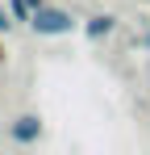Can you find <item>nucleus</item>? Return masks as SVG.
<instances>
[{
	"instance_id": "1",
	"label": "nucleus",
	"mask_w": 150,
	"mask_h": 155,
	"mask_svg": "<svg viewBox=\"0 0 150 155\" xmlns=\"http://www.w3.org/2000/svg\"><path fill=\"white\" fill-rule=\"evenodd\" d=\"M75 25H79V17H75L71 8H54V4L33 8V17H29V29H33L38 38H63V34H71Z\"/></svg>"
},
{
	"instance_id": "2",
	"label": "nucleus",
	"mask_w": 150,
	"mask_h": 155,
	"mask_svg": "<svg viewBox=\"0 0 150 155\" xmlns=\"http://www.w3.org/2000/svg\"><path fill=\"white\" fill-rule=\"evenodd\" d=\"M8 143L13 147H38L42 143V134H46V126H42V113H33V109H25V113H17L13 122H8Z\"/></svg>"
},
{
	"instance_id": "3",
	"label": "nucleus",
	"mask_w": 150,
	"mask_h": 155,
	"mask_svg": "<svg viewBox=\"0 0 150 155\" xmlns=\"http://www.w3.org/2000/svg\"><path fill=\"white\" fill-rule=\"evenodd\" d=\"M117 25H121L117 13H92V17L83 21V38H88V42H104V38L117 34Z\"/></svg>"
},
{
	"instance_id": "4",
	"label": "nucleus",
	"mask_w": 150,
	"mask_h": 155,
	"mask_svg": "<svg viewBox=\"0 0 150 155\" xmlns=\"http://www.w3.org/2000/svg\"><path fill=\"white\" fill-rule=\"evenodd\" d=\"M8 13H13V21H17V25H29V17H33L29 0H8Z\"/></svg>"
},
{
	"instance_id": "5",
	"label": "nucleus",
	"mask_w": 150,
	"mask_h": 155,
	"mask_svg": "<svg viewBox=\"0 0 150 155\" xmlns=\"http://www.w3.org/2000/svg\"><path fill=\"white\" fill-rule=\"evenodd\" d=\"M13 29H17V21H13V13H8V4H0V38L13 34Z\"/></svg>"
},
{
	"instance_id": "6",
	"label": "nucleus",
	"mask_w": 150,
	"mask_h": 155,
	"mask_svg": "<svg viewBox=\"0 0 150 155\" xmlns=\"http://www.w3.org/2000/svg\"><path fill=\"white\" fill-rule=\"evenodd\" d=\"M42 4H46V0H29V8H42Z\"/></svg>"
},
{
	"instance_id": "7",
	"label": "nucleus",
	"mask_w": 150,
	"mask_h": 155,
	"mask_svg": "<svg viewBox=\"0 0 150 155\" xmlns=\"http://www.w3.org/2000/svg\"><path fill=\"white\" fill-rule=\"evenodd\" d=\"M0 59H4V54H0Z\"/></svg>"
}]
</instances>
